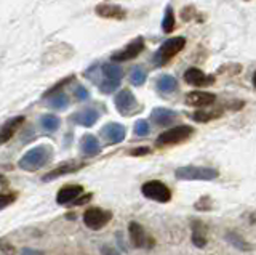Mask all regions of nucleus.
<instances>
[{
    "label": "nucleus",
    "instance_id": "obj_1",
    "mask_svg": "<svg viewBox=\"0 0 256 255\" xmlns=\"http://www.w3.org/2000/svg\"><path fill=\"white\" fill-rule=\"evenodd\" d=\"M85 74L90 76V81L100 87L101 93H112L118 89L120 82H122L124 71L114 63H106L101 68L98 65L92 66Z\"/></svg>",
    "mask_w": 256,
    "mask_h": 255
},
{
    "label": "nucleus",
    "instance_id": "obj_2",
    "mask_svg": "<svg viewBox=\"0 0 256 255\" xmlns=\"http://www.w3.org/2000/svg\"><path fill=\"white\" fill-rule=\"evenodd\" d=\"M53 156V148L48 146V145H38L36 148L29 149L26 154H24L20 159V169L22 170H28V172H34L40 167L46 165L50 162V159Z\"/></svg>",
    "mask_w": 256,
    "mask_h": 255
},
{
    "label": "nucleus",
    "instance_id": "obj_3",
    "mask_svg": "<svg viewBox=\"0 0 256 255\" xmlns=\"http://www.w3.org/2000/svg\"><path fill=\"white\" fill-rule=\"evenodd\" d=\"M184 47H186V37L182 36H178V37H172L165 41L162 45H160V49L154 53V57H152V63L157 66V68H162L165 65H168L176 55H178Z\"/></svg>",
    "mask_w": 256,
    "mask_h": 255
},
{
    "label": "nucleus",
    "instance_id": "obj_4",
    "mask_svg": "<svg viewBox=\"0 0 256 255\" xmlns=\"http://www.w3.org/2000/svg\"><path fill=\"white\" fill-rule=\"evenodd\" d=\"M174 177L178 180L186 181H210L220 177V172L212 167H196V165H186L180 167L174 172Z\"/></svg>",
    "mask_w": 256,
    "mask_h": 255
},
{
    "label": "nucleus",
    "instance_id": "obj_5",
    "mask_svg": "<svg viewBox=\"0 0 256 255\" xmlns=\"http://www.w3.org/2000/svg\"><path fill=\"white\" fill-rule=\"evenodd\" d=\"M194 129L190 125H178L173 129H168L164 133H160L157 137V145L158 146H173L180 145V143L186 141L192 137Z\"/></svg>",
    "mask_w": 256,
    "mask_h": 255
},
{
    "label": "nucleus",
    "instance_id": "obj_6",
    "mask_svg": "<svg viewBox=\"0 0 256 255\" xmlns=\"http://www.w3.org/2000/svg\"><path fill=\"white\" fill-rule=\"evenodd\" d=\"M141 193L150 201L166 204L172 201V189L158 180H149L141 186Z\"/></svg>",
    "mask_w": 256,
    "mask_h": 255
},
{
    "label": "nucleus",
    "instance_id": "obj_7",
    "mask_svg": "<svg viewBox=\"0 0 256 255\" xmlns=\"http://www.w3.org/2000/svg\"><path fill=\"white\" fill-rule=\"evenodd\" d=\"M114 101H116V109L118 111V114H122L125 117L133 116V114L140 113V111L142 109V106L138 103V100H136L133 92L128 90V89L120 90L117 93V97H116Z\"/></svg>",
    "mask_w": 256,
    "mask_h": 255
},
{
    "label": "nucleus",
    "instance_id": "obj_8",
    "mask_svg": "<svg viewBox=\"0 0 256 255\" xmlns=\"http://www.w3.org/2000/svg\"><path fill=\"white\" fill-rule=\"evenodd\" d=\"M112 220V213L109 210H102L100 207H90L84 212V223L86 228L98 231L104 228Z\"/></svg>",
    "mask_w": 256,
    "mask_h": 255
},
{
    "label": "nucleus",
    "instance_id": "obj_9",
    "mask_svg": "<svg viewBox=\"0 0 256 255\" xmlns=\"http://www.w3.org/2000/svg\"><path fill=\"white\" fill-rule=\"evenodd\" d=\"M128 234H130V241L136 249H152L156 245L154 237L149 236L138 221L128 223Z\"/></svg>",
    "mask_w": 256,
    "mask_h": 255
},
{
    "label": "nucleus",
    "instance_id": "obj_10",
    "mask_svg": "<svg viewBox=\"0 0 256 255\" xmlns=\"http://www.w3.org/2000/svg\"><path fill=\"white\" fill-rule=\"evenodd\" d=\"M144 49H146V44H144V39L140 36V37H136L134 41H132L130 44H128V45L125 47V49H122L120 52H116V53L110 57V60H112V61H116V63L130 61V60L138 58L140 55L144 52Z\"/></svg>",
    "mask_w": 256,
    "mask_h": 255
},
{
    "label": "nucleus",
    "instance_id": "obj_11",
    "mask_svg": "<svg viewBox=\"0 0 256 255\" xmlns=\"http://www.w3.org/2000/svg\"><path fill=\"white\" fill-rule=\"evenodd\" d=\"M100 135H101V138L108 143V145H118V143H122L125 140L126 129L122 124L109 122V124H106L102 127Z\"/></svg>",
    "mask_w": 256,
    "mask_h": 255
},
{
    "label": "nucleus",
    "instance_id": "obj_12",
    "mask_svg": "<svg viewBox=\"0 0 256 255\" xmlns=\"http://www.w3.org/2000/svg\"><path fill=\"white\" fill-rule=\"evenodd\" d=\"M184 81L192 87H210L214 84L216 79L213 74H205L204 71H200L197 68H189L184 73Z\"/></svg>",
    "mask_w": 256,
    "mask_h": 255
},
{
    "label": "nucleus",
    "instance_id": "obj_13",
    "mask_svg": "<svg viewBox=\"0 0 256 255\" xmlns=\"http://www.w3.org/2000/svg\"><path fill=\"white\" fill-rule=\"evenodd\" d=\"M24 122H26V117L16 116V117L8 119L6 122L0 125V145H5L6 141H10L13 138V135L22 127Z\"/></svg>",
    "mask_w": 256,
    "mask_h": 255
},
{
    "label": "nucleus",
    "instance_id": "obj_14",
    "mask_svg": "<svg viewBox=\"0 0 256 255\" xmlns=\"http://www.w3.org/2000/svg\"><path fill=\"white\" fill-rule=\"evenodd\" d=\"M186 105L190 108H206L214 105L216 101V95L210 93V92H189L186 95Z\"/></svg>",
    "mask_w": 256,
    "mask_h": 255
},
{
    "label": "nucleus",
    "instance_id": "obj_15",
    "mask_svg": "<svg viewBox=\"0 0 256 255\" xmlns=\"http://www.w3.org/2000/svg\"><path fill=\"white\" fill-rule=\"evenodd\" d=\"M96 15L100 18H106V20H117V21H124L126 20V10L122 9L118 5H112V4H100L96 5L94 9Z\"/></svg>",
    "mask_w": 256,
    "mask_h": 255
},
{
    "label": "nucleus",
    "instance_id": "obj_16",
    "mask_svg": "<svg viewBox=\"0 0 256 255\" xmlns=\"http://www.w3.org/2000/svg\"><path fill=\"white\" fill-rule=\"evenodd\" d=\"M190 231H192V244L198 249H204L208 241V229L206 225L200 220H190Z\"/></svg>",
    "mask_w": 256,
    "mask_h": 255
},
{
    "label": "nucleus",
    "instance_id": "obj_17",
    "mask_svg": "<svg viewBox=\"0 0 256 255\" xmlns=\"http://www.w3.org/2000/svg\"><path fill=\"white\" fill-rule=\"evenodd\" d=\"M98 119H100L98 111L93 109V108H85V109L78 111V113L70 116L72 122L77 124V125H82V127H93L96 122H98Z\"/></svg>",
    "mask_w": 256,
    "mask_h": 255
},
{
    "label": "nucleus",
    "instance_id": "obj_18",
    "mask_svg": "<svg viewBox=\"0 0 256 255\" xmlns=\"http://www.w3.org/2000/svg\"><path fill=\"white\" fill-rule=\"evenodd\" d=\"M82 193H84V186L68 185V186H64L58 191V194H56V202H58L60 205L70 204V202H74L78 196H82Z\"/></svg>",
    "mask_w": 256,
    "mask_h": 255
},
{
    "label": "nucleus",
    "instance_id": "obj_19",
    "mask_svg": "<svg viewBox=\"0 0 256 255\" xmlns=\"http://www.w3.org/2000/svg\"><path fill=\"white\" fill-rule=\"evenodd\" d=\"M176 117H178V114H176L174 111L166 109V108H154L150 113L152 122L160 127H168L176 121Z\"/></svg>",
    "mask_w": 256,
    "mask_h": 255
},
{
    "label": "nucleus",
    "instance_id": "obj_20",
    "mask_svg": "<svg viewBox=\"0 0 256 255\" xmlns=\"http://www.w3.org/2000/svg\"><path fill=\"white\" fill-rule=\"evenodd\" d=\"M80 151L86 156V157H93V156H98L101 153V145L96 137L93 135L86 133L80 140Z\"/></svg>",
    "mask_w": 256,
    "mask_h": 255
},
{
    "label": "nucleus",
    "instance_id": "obj_21",
    "mask_svg": "<svg viewBox=\"0 0 256 255\" xmlns=\"http://www.w3.org/2000/svg\"><path fill=\"white\" fill-rule=\"evenodd\" d=\"M85 164L84 162H76V161H70V162H66V164H61L60 167H56L54 170L48 172L46 175H44V181H48V180H53V178H58L61 175H66V173H74L77 172L78 169H82Z\"/></svg>",
    "mask_w": 256,
    "mask_h": 255
},
{
    "label": "nucleus",
    "instance_id": "obj_22",
    "mask_svg": "<svg viewBox=\"0 0 256 255\" xmlns=\"http://www.w3.org/2000/svg\"><path fill=\"white\" fill-rule=\"evenodd\" d=\"M221 116H222V109L216 108V109H210V111H196V113L190 114V119L196 122L205 124V122L214 121V119H220Z\"/></svg>",
    "mask_w": 256,
    "mask_h": 255
},
{
    "label": "nucleus",
    "instance_id": "obj_23",
    "mask_svg": "<svg viewBox=\"0 0 256 255\" xmlns=\"http://www.w3.org/2000/svg\"><path fill=\"white\" fill-rule=\"evenodd\" d=\"M157 90L162 93H172L174 90H178V81L170 74L160 76L157 81Z\"/></svg>",
    "mask_w": 256,
    "mask_h": 255
},
{
    "label": "nucleus",
    "instance_id": "obj_24",
    "mask_svg": "<svg viewBox=\"0 0 256 255\" xmlns=\"http://www.w3.org/2000/svg\"><path fill=\"white\" fill-rule=\"evenodd\" d=\"M226 241L232 247H236V249L242 250V252H250L253 249V247L248 244L242 236H240L238 233H234V231H228V233H226Z\"/></svg>",
    "mask_w": 256,
    "mask_h": 255
},
{
    "label": "nucleus",
    "instance_id": "obj_25",
    "mask_svg": "<svg viewBox=\"0 0 256 255\" xmlns=\"http://www.w3.org/2000/svg\"><path fill=\"white\" fill-rule=\"evenodd\" d=\"M50 100H48V106L53 108V109H58V111H62V109H66L69 106V98H68V95L66 93H62V92H56L53 95H50L48 97Z\"/></svg>",
    "mask_w": 256,
    "mask_h": 255
},
{
    "label": "nucleus",
    "instance_id": "obj_26",
    "mask_svg": "<svg viewBox=\"0 0 256 255\" xmlns=\"http://www.w3.org/2000/svg\"><path fill=\"white\" fill-rule=\"evenodd\" d=\"M60 125H61V121H60V117H56V116L45 114V116L40 117V127H42V129L46 130V132L58 130Z\"/></svg>",
    "mask_w": 256,
    "mask_h": 255
},
{
    "label": "nucleus",
    "instance_id": "obj_27",
    "mask_svg": "<svg viewBox=\"0 0 256 255\" xmlns=\"http://www.w3.org/2000/svg\"><path fill=\"white\" fill-rule=\"evenodd\" d=\"M146 79H148V73H146V69H144V68L134 66L132 69V73H130V82H132V85L141 87L144 82H146Z\"/></svg>",
    "mask_w": 256,
    "mask_h": 255
},
{
    "label": "nucleus",
    "instance_id": "obj_28",
    "mask_svg": "<svg viewBox=\"0 0 256 255\" xmlns=\"http://www.w3.org/2000/svg\"><path fill=\"white\" fill-rule=\"evenodd\" d=\"M174 25H176V21H174V13H173V9L170 5L165 9V15H164V21H162V31L165 34H170L172 31L174 29Z\"/></svg>",
    "mask_w": 256,
    "mask_h": 255
},
{
    "label": "nucleus",
    "instance_id": "obj_29",
    "mask_svg": "<svg viewBox=\"0 0 256 255\" xmlns=\"http://www.w3.org/2000/svg\"><path fill=\"white\" fill-rule=\"evenodd\" d=\"M149 133H150V125L148 121H144V119L136 121V124H134V135L136 137H148Z\"/></svg>",
    "mask_w": 256,
    "mask_h": 255
},
{
    "label": "nucleus",
    "instance_id": "obj_30",
    "mask_svg": "<svg viewBox=\"0 0 256 255\" xmlns=\"http://www.w3.org/2000/svg\"><path fill=\"white\" fill-rule=\"evenodd\" d=\"M196 209L200 210V212H208L213 209V202H212V197L210 196H202L198 199V201L196 202Z\"/></svg>",
    "mask_w": 256,
    "mask_h": 255
},
{
    "label": "nucleus",
    "instance_id": "obj_31",
    "mask_svg": "<svg viewBox=\"0 0 256 255\" xmlns=\"http://www.w3.org/2000/svg\"><path fill=\"white\" fill-rule=\"evenodd\" d=\"M16 197H18L16 193H0V210H4L10 204H13Z\"/></svg>",
    "mask_w": 256,
    "mask_h": 255
},
{
    "label": "nucleus",
    "instance_id": "obj_32",
    "mask_svg": "<svg viewBox=\"0 0 256 255\" xmlns=\"http://www.w3.org/2000/svg\"><path fill=\"white\" fill-rule=\"evenodd\" d=\"M196 9L192 5H188L184 7V9L181 10V20L182 21H190V20H196Z\"/></svg>",
    "mask_w": 256,
    "mask_h": 255
},
{
    "label": "nucleus",
    "instance_id": "obj_33",
    "mask_svg": "<svg viewBox=\"0 0 256 255\" xmlns=\"http://www.w3.org/2000/svg\"><path fill=\"white\" fill-rule=\"evenodd\" d=\"M149 153H150V148H148V146H140V148L132 149L130 151V156H133V157H141V156H146Z\"/></svg>",
    "mask_w": 256,
    "mask_h": 255
},
{
    "label": "nucleus",
    "instance_id": "obj_34",
    "mask_svg": "<svg viewBox=\"0 0 256 255\" xmlns=\"http://www.w3.org/2000/svg\"><path fill=\"white\" fill-rule=\"evenodd\" d=\"M76 98H77V101H85L86 98H88V92H86V89L84 85H77V89H76Z\"/></svg>",
    "mask_w": 256,
    "mask_h": 255
},
{
    "label": "nucleus",
    "instance_id": "obj_35",
    "mask_svg": "<svg viewBox=\"0 0 256 255\" xmlns=\"http://www.w3.org/2000/svg\"><path fill=\"white\" fill-rule=\"evenodd\" d=\"M90 199H92V194H85L84 197H80V196H78V197L76 199L74 202H76L77 205H82V204H85V202H88V201H90Z\"/></svg>",
    "mask_w": 256,
    "mask_h": 255
},
{
    "label": "nucleus",
    "instance_id": "obj_36",
    "mask_svg": "<svg viewBox=\"0 0 256 255\" xmlns=\"http://www.w3.org/2000/svg\"><path fill=\"white\" fill-rule=\"evenodd\" d=\"M5 183H6L5 177H4V175H0V185H5Z\"/></svg>",
    "mask_w": 256,
    "mask_h": 255
},
{
    "label": "nucleus",
    "instance_id": "obj_37",
    "mask_svg": "<svg viewBox=\"0 0 256 255\" xmlns=\"http://www.w3.org/2000/svg\"><path fill=\"white\" fill-rule=\"evenodd\" d=\"M252 81H253V87H254V89H256V73L253 74V79H252Z\"/></svg>",
    "mask_w": 256,
    "mask_h": 255
},
{
    "label": "nucleus",
    "instance_id": "obj_38",
    "mask_svg": "<svg viewBox=\"0 0 256 255\" xmlns=\"http://www.w3.org/2000/svg\"><path fill=\"white\" fill-rule=\"evenodd\" d=\"M246 2H250V0H246Z\"/></svg>",
    "mask_w": 256,
    "mask_h": 255
}]
</instances>
